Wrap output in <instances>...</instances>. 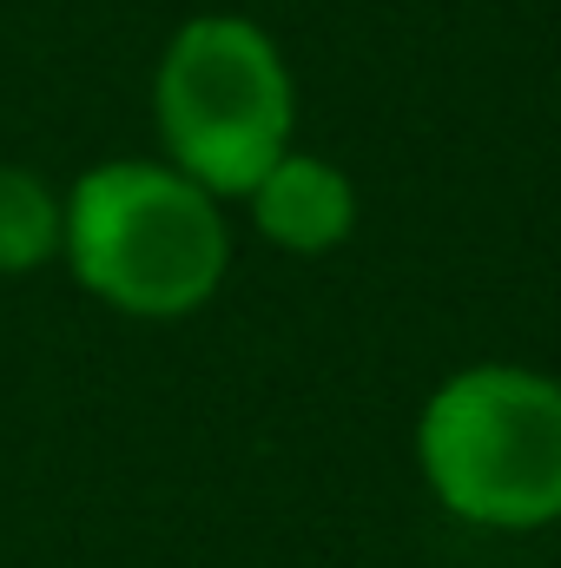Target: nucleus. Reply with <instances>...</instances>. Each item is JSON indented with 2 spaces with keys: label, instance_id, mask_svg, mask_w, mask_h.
Listing matches in <instances>:
<instances>
[{
  "label": "nucleus",
  "instance_id": "nucleus-2",
  "mask_svg": "<svg viewBox=\"0 0 561 568\" xmlns=\"http://www.w3.org/2000/svg\"><path fill=\"white\" fill-rule=\"evenodd\" d=\"M429 496L476 529L561 523V384L529 364H469L429 390L417 417Z\"/></svg>",
  "mask_w": 561,
  "mask_h": 568
},
{
  "label": "nucleus",
  "instance_id": "nucleus-1",
  "mask_svg": "<svg viewBox=\"0 0 561 568\" xmlns=\"http://www.w3.org/2000/svg\"><path fill=\"white\" fill-rule=\"evenodd\" d=\"M67 272L120 317L172 324L232 272L225 205L165 159H106L67 192Z\"/></svg>",
  "mask_w": 561,
  "mask_h": 568
},
{
  "label": "nucleus",
  "instance_id": "nucleus-3",
  "mask_svg": "<svg viewBox=\"0 0 561 568\" xmlns=\"http://www.w3.org/2000/svg\"><path fill=\"white\" fill-rule=\"evenodd\" d=\"M152 120L165 165L198 179L212 199H245L290 152L297 126V87L278 40L245 13L185 20L159 53Z\"/></svg>",
  "mask_w": 561,
  "mask_h": 568
},
{
  "label": "nucleus",
  "instance_id": "nucleus-5",
  "mask_svg": "<svg viewBox=\"0 0 561 568\" xmlns=\"http://www.w3.org/2000/svg\"><path fill=\"white\" fill-rule=\"evenodd\" d=\"M60 239H67V199L27 165H0V272L27 278L53 265Z\"/></svg>",
  "mask_w": 561,
  "mask_h": 568
},
{
  "label": "nucleus",
  "instance_id": "nucleus-4",
  "mask_svg": "<svg viewBox=\"0 0 561 568\" xmlns=\"http://www.w3.org/2000/svg\"><path fill=\"white\" fill-rule=\"evenodd\" d=\"M245 205H252V225L290 258H324L357 232V185L344 165L317 152H284L245 192Z\"/></svg>",
  "mask_w": 561,
  "mask_h": 568
}]
</instances>
